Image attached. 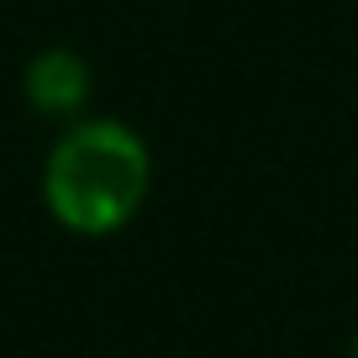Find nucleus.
<instances>
[{"label":"nucleus","mask_w":358,"mask_h":358,"mask_svg":"<svg viewBox=\"0 0 358 358\" xmlns=\"http://www.w3.org/2000/svg\"><path fill=\"white\" fill-rule=\"evenodd\" d=\"M153 158L148 143L116 116L69 127L43 164V206L64 232L111 237L143 211Z\"/></svg>","instance_id":"f257e3e1"},{"label":"nucleus","mask_w":358,"mask_h":358,"mask_svg":"<svg viewBox=\"0 0 358 358\" xmlns=\"http://www.w3.org/2000/svg\"><path fill=\"white\" fill-rule=\"evenodd\" d=\"M27 106L37 116H74L79 106L90 101V64L69 48H48L27 64Z\"/></svg>","instance_id":"f03ea898"},{"label":"nucleus","mask_w":358,"mask_h":358,"mask_svg":"<svg viewBox=\"0 0 358 358\" xmlns=\"http://www.w3.org/2000/svg\"><path fill=\"white\" fill-rule=\"evenodd\" d=\"M353 358H358V343H353Z\"/></svg>","instance_id":"7ed1b4c3"}]
</instances>
